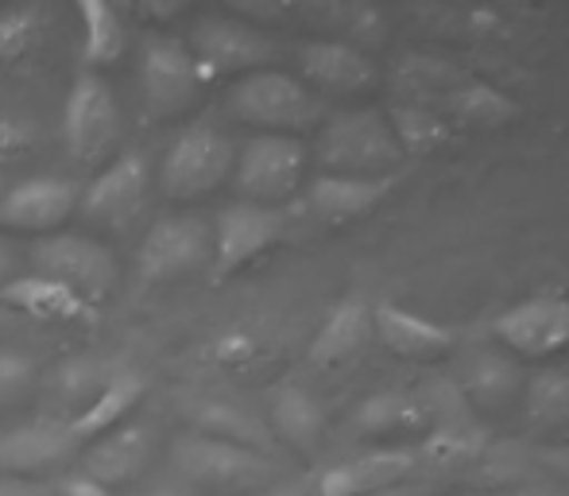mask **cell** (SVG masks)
<instances>
[{
    "mask_svg": "<svg viewBox=\"0 0 569 496\" xmlns=\"http://www.w3.org/2000/svg\"><path fill=\"white\" fill-rule=\"evenodd\" d=\"M31 143H36L31 128L23 125L16 113L0 109V159H20V156H28Z\"/></svg>",
    "mask_w": 569,
    "mask_h": 496,
    "instance_id": "cell-34",
    "label": "cell"
},
{
    "mask_svg": "<svg viewBox=\"0 0 569 496\" xmlns=\"http://www.w3.org/2000/svg\"><path fill=\"white\" fill-rule=\"evenodd\" d=\"M396 190V175L388 179H345V175H315L307 182V206L326 226H345L352 218L372 214Z\"/></svg>",
    "mask_w": 569,
    "mask_h": 496,
    "instance_id": "cell-21",
    "label": "cell"
},
{
    "mask_svg": "<svg viewBox=\"0 0 569 496\" xmlns=\"http://www.w3.org/2000/svg\"><path fill=\"white\" fill-rule=\"evenodd\" d=\"M78 20H82V67L90 75L117 67L128 54V23L120 8H113L109 0H82Z\"/></svg>",
    "mask_w": 569,
    "mask_h": 496,
    "instance_id": "cell-26",
    "label": "cell"
},
{
    "mask_svg": "<svg viewBox=\"0 0 569 496\" xmlns=\"http://www.w3.org/2000/svg\"><path fill=\"white\" fill-rule=\"evenodd\" d=\"M415 450L388 446V450H368L357 458H345L318 477V496H368L388 485H399L415 474Z\"/></svg>",
    "mask_w": 569,
    "mask_h": 496,
    "instance_id": "cell-17",
    "label": "cell"
},
{
    "mask_svg": "<svg viewBox=\"0 0 569 496\" xmlns=\"http://www.w3.org/2000/svg\"><path fill=\"white\" fill-rule=\"evenodd\" d=\"M237 159V143L213 121L187 125L163 151L159 163V190L167 202H198L226 187Z\"/></svg>",
    "mask_w": 569,
    "mask_h": 496,
    "instance_id": "cell-3",
    "label": "cell"
},
{
    "mask_svg": "<svg viewBox=\"0 0 569 496\" xmlns=\"http://www.w3.org/2000/svg\"><path fill=\"white\" fill-rule=\"evenodd\" d=\"M539 466L547 469V474L562 477L569 485V443L566 446H550V450H539Z\"/></svg>",
    "mask_w": 569,
    "mask_h": 496,
    "instance_id": "cell-38",
    "label": "cell"
},
{
    "mask_svg": "<svg viewBox=\"0 0 569 496\" xmlns=\"http://www.w3.org/2000/svg\"><path fill=\"white\" fill-rule=\"evenodd\" d=\"M213 234L210 221L198 214H167L151 221L136 248V271L143 284H174L194 271H210Z\"/></svg>",
    "mask_w": 569,
    "mask_h": 496,
    "instance_id": "cell-10",
    "label": "cell"
},
{
    "mask_svg": "<svg viewBox=\"0 0 569 496\" xmlns=\"http://www.w3.org/2000/svg\"><path fill=\"white\" fill-rule=\"evenodd\" d=\"M194 430L198 435L221 438V443L244 446V450L268 454V458H271V446H276L268 423H260L256 415H248L237 404H221V399H202L194 407Z\"/></svg>",
    "mask_w": 569,
    "mask_h": 496,
    "instance_id": "cell-29",
    "label": "cell"
},
{
    "mask_svg": "<svg viewBox=\"0 0 569 496\" xmlns=\"http://www.w3.org/2000/svg\"><path fill=\"white\" fill-rule=\"evenodd\" d=\"M307 159H310V151L299 136L256 132L237 148L229 179H232V187H237L240 202L276 210L279 202L295 198V190L302 187Z\"/></svg>",
    "mask_w": 569,
    "mask_h": 496,
    "instance_id": "cell-6",
    "label": "cell"
},
{
    "mask_svg": "<svg viewBox=\"0 0 569 496\" xmlns=\"http://www.w3.org/2000/svg\"><path fill=\"white\" fill-rule=\"evenodd\" d=\"M151 195V159L140 148H124L98 167L90 182L78 190V214L106 234H124L143 214Z\"/></svg>",
    "mask_w": 569,
    "mask_h": 496,
    "instance_id": "cell-9",
    "label": "cell"
},
{
    "mask_svg": "<svg viewBox=\"0 0 569 496\" xmlns=\"http://www.w3.org/2000/svg\"><path fill=\"white\" fill-rule=\"evenodd\" d=\"M59 496H113L109 489H101L98 482H90V477L86 474H74V477H67V482L59 485V489H54Z\"/></svg>",
    "mask_w": 569,
    "mask_h": 496,
    "instance_id": "cell-39",
    "label": "cell"
},
{
    "mask_svg": "<svg viewBox=\"0 0 569 496\" xmlns=\"http://www.w3.org/2000/svg\"><path fill=\"white\" fill-rule=\"evenodd\" d=\"M78 450L74 435L67 430V423H20V427L0 435V477H31L43 469L67 462Z\"/></svg>",
    "mask_w": 569,
    "mask_h": 496,
    "instance_id": "cell-16",
    "label": "cell"
},
{
    "mask_svg": "<svg viewBox=\"0 0 569 496\" xmlns=\"http://www.w3.org/2000/svg\"><path fill=\"white\" fill-rule=\"evenodd\" d=\"M151 496H190V493L187 489H156Z\"/></svg>",
    "mask_w": 569,
    "mask_h": 496,
    "instance_id": "cell-45",
    "label": "cell"
},
{
    "mask_svg": "<svg viewBox=\"0 0 569 496\" xmlns=\"http://www.w3.org/2000/svg\"><path fill=\"white\" fill-rule=\"evenodd\" d=\"M151 458V435L140 427V423H124V427L109 430V435L86 443L82 450V469L90 482H98L101 489H120V485L136 482L140 469L148 466Z\"/></svg>",
    "mask_w": 569,
    "mask_h": 496,
    "instance_id": "cell-19",
    "label": "cell"
},
{
    "mask_svg": "<svg viewBox=\"0 0 569 496\" xmlns=\"http://www.w3.org/2000/svg\"><path fill=\"white\" fill-rule=\"evenodd\" d=\"M368 496H430L422 485H411V482H399V485H388L380 493H368Z\"/></svg>",
    "mask_w": 569,
    "mask_h": 496,
    "instance_id": "cell-42",
    "label": "cell"
},
{
    "mask_svg": "<svg viewBox=\"0 0 569 496\" xmlns=\"http://www.w3.org/2000/svg\"><path fill=\"white\" fill-rule=\"evenodd\" d=\"M16 323H20V318H16V315H12V310H4V307H0V334L16 330Z\"/></svg>",
    "mask_w": 569,
    "mask_h": 496,
    "instance_id": "cell-44",
    "label": "cell"
},
{
    "mask_svg": "<svg viewBox=\"0 0 569 496\" xmlns=\"http://www.w3.org/2000/svg\"><path fill=\"white\" fill-rule=\"evenodd\" d=\"M302 82L315 93H360L376 82V67L345 39H307L295 47Z\"/></svg>",
    "mask_w": 569,
    "mask_h": 496,
    "instance_id": "cell-15",
    "label": "cell"
},
{
    "mask_svg": "<svg viewBox=\"0 0 569 496\" xmlns=\"http://www.w3.org/2000/svg\"><path fill=\"white\" fill-rule=\"evenodd\" d=\"M47 28H51L47 4L0 8V67H16L31 51H39V43L47 39Z\"/></svg>",
    "mask_w": 569,
    "mask_h": 496,
    "instance_id": "cell-30",
    "label": "cell"
},
{
    "mask_svg": "<svg viewBox=\"0 0 569 496\" xmlns=\"http://www.w3.org/2000/svg\"><path fill=\"white\" fill-rule=\"evenodd\" d=\"M372 334L391 354L407 357V361H435V357L450 354L457 341V334L450 326L430 323V318H419L403 307H391V302L372 307Z\"/></svg>",
    "mask_w": 569,
    "mask_h": 496,
    "instance_id": "cell-20",
    "label": "cell"
},
{
    "mask_svg": "<svg viewBox=\"0 0 569 496\" xmlns=\"http://www.w3.org/2000/svg\"><path fill=\"white\" fill-rule=\"evenodd\" d=\"M174 466L182 477L198 485H213V489H252V485L271 482L276 466L268 454L244 450V446L221 443L210 435H179L174 438Z\"/></svg>",
    "mask_w": 569,
    "mask_h": 496,
    "instance_id": "cell-12",
    "label": "cell"
},
{
    "mask_svg": "<svg viewBox=\"0 0 569 496\" xmlns=\"http://www.w3.org/2000/svg\"><path fill=\"white\" fill-rule=\"evenodd\" d=\"M31 380V361L16 349H0V399L20 391Z\"/></svg>",
    "mask_w": 569,
    "mask_h": 496,
    "instance_id": "cell-35",
    "label": "cell"
},
{
    "mask_svg": "<svg viewBox=\"0 0 569 496\" xmlns=\"http://www.w3.org/2000/svg\"><path fill=\"white\" fill-rule=\"evenodd\" d=\"M469 496H562V493L547 489V485H519V489H485V493H469Z\"/></svg>",
    "mask_w": 569,
    "mask_h": 496,
    "instance_id": "cell-40",
    "label": "cell"
},
{
    "mask_svg": "<svg viewBox=\"0 0 569 496\" xmlns=\"http://www.w3.org/2000/svg\"><path fill=\"white\" fill-rule=\"evenodd\" d=\"M357 427L365 435H419L430 430V407L419 391H376L360 404L357 411Z\"/></svg>",
    "mask_w": 569,
    "mask_h": 496,
    "instance_id": "cell-28",
    "label": "cell"
},
{
    "mask_svg": "<svg viewBox=\"0 0 569 496\" xmlns=\"http://www.w3.org/2000/svg\"><path fill=\"white\" fill-rule=\"evenodd\" d=\"M221 113L232 125L252 128V136H299L322 121V98L299 75L268 67L252 70L244 78H232L226 98H221Z\"/></svg>",
    "mask_w": 569,
    "mask_h": 496,
    "instance_id": "cell-1",
    "label": "cell"
},
{
    "mask_svg": "<svg viewBox=\"0 0 569 496\" xmlns=\"http://www.w3.org/2000/svg\"><path fill=\"white\" fill-rule=\"evenodd\" d=\"M488 450H492L488 427H480L477 419H457L442 423V427H430L422 446L415 450V462H422L430 469H469Z\"/></svg>",
    "mask_w": 569,
    "mask_h": 496,
    "instance_id": "cell-25",
    "label": "cell"
},
{
    "mask_svg": "<svg viewBox=\"0 0 569 496\" xmlns=\"http://www.w3.org/2000/svg\"><path fill=\"white\" fill-rule=\"evenodd\" d=\"M187 47L202 67L206 82L244 78L252 70H268L279 59V43L263 28L248 23L237 12H206L190 20Z\"/></svg>",
    "mask_w": 569,
    "mask_h": 496,
    "instance_id": "cell-4",
    "label": "cell"
},
{
    "mask_svg": "<svg viewBox=\"0 0 569 496\" xmlns=\"http://www.w3.org/2000/svg\"><path fill=\"white\" fill-rule=\"evenodd\" d=\"M500 346L519 357H547L569 346V302L555 295H535L508 307L492 323Z\"/></svg>",
    "mask_w": 569,
    "mask_h": 496,
    "instance_id": "cell-14",
    "label": "cell"
},
{
    "mask_svg": "<svg viewBox=\"0 0 569 496\" xmlns=\"http://www.w3.org/2000/svg\"><path fill=\"white\" fill-rule=\"evenodd\" d=\"M388 125H391V132H396L403 156L407 151H430L450 136V128L438 121L430 109H419V106H396L388 117Z\"/></svg>",
    "mask_w": 569,
    "mask_h": 496,
    "instance_id": "cell-33",
    "label": "cell"
},
{
    "mask_svg": "<svg viewBox=\"0 0 569 496\" xmlns=\"http://www.w3.org/2000/svg\"><path fill=\"white\" fill-rule=\"evenodd\" d=\"M0 496H59L47 482H31V477H0Z\"/></svg>",
    "mask_w": 569,
    "mask_h": 496,
    "instance_id": "cell-37",
    "label": "cell"
},
{
    "mask_svg": "<svg viewBox=\"0 0 569 496\" xmlns=\"http://www.w3.org/2000/svg\"><path fill=\"white\" fill-rule=\"evenodd\" d=\"M523 411L531 419V427H569V369L535 373L523 388Z\"/></svg>",
    "mask_w": 569,
    "mask_h": 496,
    "instance_id": "cell-31",
    "label": "cell"
},
{
    "mask_svg": "<svg viewBox=\"0 0 569 496\" xmlns=\"http://www.w3.org/2000/svg\"><path fill=\"white\" fill-rule=\"evenodd\" d=\"M0 307L12 310L16 318H36V323H93L98 318V307H90L59 279H47L39 271L8 279L0 287Z\"/></svg>",
    "mask_w": 569,
    "mask_h": 496,
    "instance_id": "cell-18",
    "label": "cell"
},
{
    "mask_svg": "<svg viewBox=\"0 0 569 496\" xmlns=\"http://www.w3.org/2000/svg\"><path fill=\"white\" fill-rule=\"evenodd\" d=\"M457 391L465 396V404L488 407V411H500L516 399L519 384V365L511 357L496 354V349H472L461 361V376H457Z\"/></svg>",
    "mask_w": 569,
    "mask_h": 496,
    "instance_id": "cell-23",
    "label": "cell"
},
{
    "mask_svg": "<svg viewBox=\"0 0 569 496\" xmlns=\"http://www.w3.org/2000/svg\"><path fill=\"white\" fill-rule=\"evenodd\" d=\"M31 264H36L39 276L59 279L62 287H70L90 307L109 299L120 279V264L113 248L90 234H70V229L39 237V245L31 248Z\"/></svg>",
    "mask_w": 569,
    "mask_h": 496,
    "instance_id": "cell-8",
    "label": "cell"
},
{
    "mask_svg": "<svg viewBox=\"0 0 569 496\" xmlns=\"http://www.w3.org/2000/svg\"><path fill=\"white\" fill-rule=\"evenodd\" d=\"M271 438H283L287 446L310 454L318 443H322L326 430V415L322 404L310 396L299 384H283V388L271 396Z\"/></svg>",
    "mask_w": 569,
    "mask_h": 496,
    "instance_id": "cell-27",
    "label": "cell"
},
{
    "mask_svg": "<svg viewBox=\"0 0 569 496\" xmlns=\"http://www.w3.org/2000/svg\"><path fill=\"white\" fill-rule=\"evenodd\" d=\"M372 338V307L360 299H345L330 310L322 326H318L315 341H310V365H341L357 357Z\"/></svg>",
    "mask_w": 569,
    "mask_h": 496,
    "instance_id": "cell-24",
    "label": "cell"
},
{
    "mask_svg": "<svg viewBox=\"0 0 569 496\" xmlns=\"http://www.w3.org/2000/svg\"><path fill=\"white\" fill-rule=\"evenodd\" d=\"M16 268H20V256L12 252V245H8V241H0V287L16 276Z\"/></svg>",
    "mask_w": 569,
    "mask_h": 496,
    "instance_id": "cell-41",
    "label": "cell"
},
{
    "mask_svg": "<svg viewBox=\"0 0 569 496\" xmlns=\"http://www.w3.org/2000/svg\"><path fill=\"white\" fill-rule=\"evenodd\" d=\"M206 75L190 54L187 39L171 31H151L140 43V93L151 121H179L202 101Z\"/></svg>",
    "mask_w": 569,
    "mask_h": 496,
    "instance_id": "cell-5",
    "label": "cell"
},
{
    "mask_svg": "<svg viewBox=\"0 0 569 496\" xmlns=\"http://www.w3.org/2000/svg\"><path fill=\"white\" fill-rule=\"evenodd\" d=\"M0 190H4V179H0Z\"/></svg>",
    "mask_w": 569,
    "mask_h": 496,
    "instance_id": "cell-46",
    "label": "cell"
},
{
    "mask_svg": "<svg viewBox=\"0 0 569 496\" xmlns=\"http://www.w3.org/2000/svg\"><path fill=\"white\" fill-rule=\"evenodd\" d=\"M120 132H124V121H120V101L113 86L101 75L82 70L70 86L67 106H62L67 151L86 167H106L117 156Z\"/></svg>",
    "mask_w": 569,
    "mask_h": 496,
    "instance_id": "cell-7",
    "label": "cell"
},
{
    "mask_svg": "<svg viewBox=\"0 0 569 496\" xmlns=\"http://www.w3.org/2000/svg\"><path fill=\"white\" fill-rule=\"evenodd\" d=\"M78 214V187L59 175H31L0 190V229L51 237Z\"/></svg>",
    "mask_w": 569,
    "mask_h": 496,
    "instance_id": "cell-13",
    "label": "cell"
},
{
    "mask_svg": "<svg viewBox=\"0 0 569 496\" xmlns=\"http://www.w3.org/2000/svg\"><path fill=\"white\" fill-rule=\"evenodd\" d=\"M213 357H218L221 365L252 361V357H256V341H252V334H240V330L221 334V338L213 341Z\"/></svg>",
    "mask_w": 569,
    "mask_h": 496,
    "instance_id": "cell-36",
    "label": "cell"
},
{
    "mask_svg": "<svg viewBox=\"0 0 569 496\" xmlns=\"http://www.w3.org/2000/svg\"><path fill=\"white\" fill-rule=\"evenodd\" d=\"M446 109H450L457 121H465V125H485V128H496V125L511 121V117L519 113V109L511 106L508 98H500V93L488 90V86L472 82V78H465V82L457 86L453 98H450V106H446Z\"/></svg>",
    "mask_w": 569,
    "mask_h": 496,
    "instance_id": "cell-32",
    "label": "cell"
},
{
    "mask_svg": "<svg viewBox=\"0 0 569 496\" xmlns=\"http://www.w3.org/2000/svg\"><path fill=\"white\" fill-rule=\"evenodd\" d=\"M287 218L268 206L252 202H232L213 218V256H210V279L226 284L229 276H237L240 268H248L252 260H260L271 245L283 241Z\"/></svg>",
    "mask_w": 569,
    "mask_h": 496,
    "instance_id": "cell-11",
    "label": "cell"
},
{
    "mask_svg": "<svg viewBox=\"0 0 569 496\" xmlns=\"http://www.w3.org/2000/svg\"><path fill=\"white\" fill-rule=\"evenodd\" d=\"M260 496H307L302 485H276V489H263Z\"/></svg>",
    "mask_w": 569,
    "mask_h": 496,
    "instance_id": "cell-43",
    "label": "cell"
},
{
    "mask_svg": "<svg viewBox=\"0 0 569 496\" xmlns=\"http://www.w3.org/2000/svg\"><path fill=\"white\" fill-rule=\"evenodd\" d=\"M315 159L322 175H345V179H388L403 159L388 117L376 109H349L322 121L315 140Z\"/></svg>",
    "mask_w": 569,
    "mask_h": 496,
    "instance_id": "cell-2",
    "label": "cell"
},
{
    "mask_svg": "<svg viewBox=\"0 0 569 496\" xmlns=\"http://www.w3.org/2000/svg\"><path fill=\"white\" fill-rule=\"evenodd\" d=\"M143 388H148V384L136 373H117V376H109V380H101L98 391H90V396L82 399V407L74 411V419L67 423L74 443H93V438L124 427L128 411L143 399Z\"/></svg>",
    "mask_w": 569,
    "mask_h": 496,
    "instance_id": "cell-22",
    "label": "cell"
}]
</instances>
